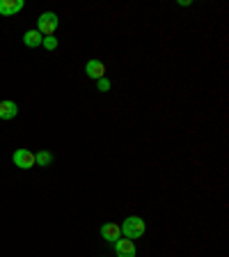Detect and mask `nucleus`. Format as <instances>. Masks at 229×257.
Instances as JSON below:
<instances>
[{
    "instance_id": "f257e3e1",
    "label": "nucleus",
    "mask_w": 229,
    "mask_h": 257,
    "mask_svg": "<svg viewBox=\"0 0 229 257\" xmlns=\"http://www.w3.org/2000/svg\"><path fill=\"white\" fill-rule=\"evenodd\" d=\"M122 227V234L126 236V239H140V236L147 232V223H144L140 216H128V218H124V223L119 225Z\"/></svg>"
},
{
    "instance_id": "f03ea898",
    "label": "nucleus",
    "mask_w": 229,
    "mask_h": 257,
    "mask_svg": "<svg viewBox=\"0 0 229 257\" xmlns=\"http://www.w3.org/2000/svg\"><path fill=\"white\" fill-rule=\"evenodd\" d=\"M58 26H60V19L55 12H44V14L37 19V30L42 32L44 37H53Z\"/></svg>"
},
{
    "instance_id": "7ed1b4c3",
    "label": "nucleus",
    "mask_w": 229,
    "mask_h": 257,
    "mask_svg": "<svg viewBox=\"0 0 229 257\" xmlns=\"http://www.w3.org/2000/svg\"><path fill=\"white\" fill-rule=\"evenodd\" d=\"M14 166L21 168V170H30V168L35 166V154H32L30 150H26V147L16 150L14 152Z\"/></svg>"
},
{
    "instance_id": "20e7f679",
    "label": "nucleus",
    "mask_w": 229,
    "mask_h": 257,
    "mask_svg": "<svg viewBox=\"0 0 229 257\" xmlns=\"http://www.w3.org/2000/svg\"><path fill=\"white\" fill-rule=\"evenodd\" d=\"M115 252H117V257H135L133 239H117L115 241Z\"/></svg>"
},
{
    "instance_id": "39448f33",
    "label": "nucleus",
    "mask_w": 229,
    "mask_h": 257,
    "mask_svg": "<svg viewBox=\"0 0 229 257\" xmlns=\"http://www.w3.org/2000/svg\"><path fill=\"white\" fill-rule=\"evenodd\" d=\"M26 7L23 0H0V14L3 16H14Z\"/></svg>"
},
{
    "instance_id": "423d86ee",
    "label": "nucleus",
    "mask_w": 229,
    "mask_h": 257,
    "mask_svg": "<svg viewBox=\"0 0 229 257\" xmlns=\"http://www.w3.org/2000/svg\"><path fill=\"white\" fill-rule=\"evenodd\" d=\"M85 74L94 80L103 78V76H106V64H103L101 60H90V62L85 64Z\"/></svg>"
},
{
    "instance_id": "0eeeda50",
    "label": "nucleus",
    "mask_w": 229,
    "mask_h": 257,
    "mask_svg": "<svg viewBox=\"0 0 229 257\" xmlns=\"http://www.w3.org/2000/svg\"><path fill=\"white\" fill-rule=\"evenodd\" d=\"M101 236L106 241H110V243H115L117 239H122V227L117 223H106L101 227Z\"/></svg>"
},
{
    "instance_id": "6e6552de",
    "label": "nucleus",
    "mask_w": 229,
    "mask_h": 257,
    "mask_svg": "<svg viewBox=\"0 0 229 257\" xmlns=\"http://www.w3.org/2000/svg\"><path fill=\"white\" fill-rule=\"evenodd\" d=\"M42 42H44V35L39 30H28L26 35H23V44H26L28 48H37V46H42Z\"/></svg>"
},
{
    "instance_id": "1a4fd4ad",
    "label": "nucleus",
    "mask_w": 229,
    "mask_h": 257,
    "mask_svg": "<svg viewBox=\"0 0 229 257\" xmlns=\"http://www.w3.org/2000/svg\"><path fill=\"white\" fill-rule=\"evenodd\" d=\"M16 112H19V106L14 101H0V119H14Z\"/></svg>"
},
{
    "instance_id": "9d476101",
    "label": "nucleus",
    "mask_w": 229,
    "mask_h": 257,
    "mask_svg": "<svg viewBox=\"0 0 229 257\" xmlns=\"http://www.w3.org/2000/svg\"><path fill=\"white\" fill-rule=\"evenodd\" d=\"M51 163H53V154H48V152H37V154H35V166L48 168Z\"/></svg>"
},
{
    "instance_id": "9b49d317",
    "label": "nucleus",
    "mask_w": 229,
    "mask_h": 257,
    "mask_svg": "<svg viewBox=\"0 0 229 257\" xmlns=\"http://www.w3.org/2000/svg\"><path fill=\"white\" fill-rule=\"evenodd\" d=\"M42 46L46 48V51H55V48H58V39H55V37H44Z\"/></svg>"
},
{
    "instance_id": "f8f14e48",
    "label": "nucleus",
    "mask_w": 229,
    "mask_h": 257,
    "mask_svg": "<svg viewBox=\"0 0 229 257\" xmlns=\"http://www.w3.org/2000/svg\"><path fill=\"white\" fill-rule=\"evenodd\" d=\"M96 87H99V92H108V90H110V87H112V83L106 78V76H103V78H99V80H96Z\"/></svg>"
}]
</instances>
